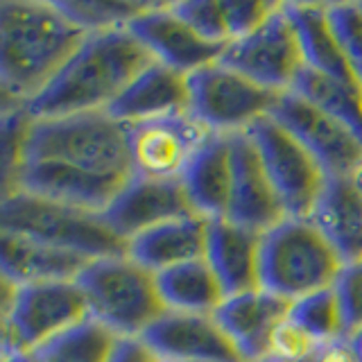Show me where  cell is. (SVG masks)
<instances>
[{
  "label": "cell",
  "mask_w": 362,
  "mask_h": 362,
  "mask_svg": "<svg viewBox=\"0 0 362 362\" xmlns=\"http://www.w3.org/2000/svg\"><path fill=\"white\" fill-rule=\"evenodd\" d=\"M292 90L303 95L322 111L331 113L333 118L342 120L346 127H351L362 139V90L360 88L335 82V79L317 71H310V68L305 66L299 79L294 82Z\"/></svg>",
  "instance_id": "29"
},
{
  "label": "cell",
  "mask_w": 362,
  "mask_h": 362,
  "mask_svg": "<svg viewBox=\"0 0 362 362\" xmlns=\"http://www.w3.org/2000/svg\"><path fill=\"white\" fill-rule=\"evenodd\" d=\"M349 179H351V181H354V186H356V188H358V190L362 192V165H360V168H358V170H356V173H354V175H351Z\"/></svg>",
  "instance_id": "38"
},
{
  "label": "cell",
  "mask_w": 362,
  "mask_h": 362,
  "mask_svg": "<svg viewBox=\"0 0 362 362\" xmlns=\"http://www.w3.org/2000/svg\"><path fill=\"white\" fill-rule=\"evenodd\" d=\"M62 9L79 23L88 34L105 30H127L145 11L158 3H120V0H77V3H59Z\"/></svg>",
  "instance_id": "31"
},
{
  "label": "cell",
  "mask_w": 362,
  "mask_h": 362,
  "mask_svg": "<svg viewBox=\"0 0 362 362\" xmlns=\"http://www.w3.org/2000/svg\"><path fill=\"white\" fill-rule=\"evenodd\" d=\"M141 337L175 362H245L213 315L165 313Z\"/></svg>",
  "instance_id": "17"
},
{
  "label": "cell",
  "mask_w": 362,
  "mask_h": 362,
  "mask_svg": "<svg viewBox=\"0 0 362 362\" xmlns=\"http://www.w3.org/2000/svg\"><path fill=\"white\" fill-rule=\"evenodd\" d=\"M111 362H175V360L158 354L143 337H120Z\"/></svg>",
  "instance_id": "35"
},
{
  "label": "cell",
  "mask_w": 362,
  "mask_h": 362,
  "mask_svg": "<svg viewBox=\"0 0 362 362\" xmlns=\"http://www.w3.org/2000/svg\"><path fill=\"white\" fill-rule=\"evenodd\" d=\"M88 32L59 3L5 0L0 3V84L25 105L37 98L73 59Z\"/></svg>",
  "instance_id": "1"
},
{
  "label": "cell",
  "mask_w": 362,
  "mask_h": 362,
  "mask_svg": "<svg viewBox=\"0 0 362 362\" xmlns=\"http://www.w3.org/2000/svg\"><path fill=\"white\" fill-rule=\"evenodd\" d=\"M14 181L16 186L11 190H23L93 213H105L120 190L129 184L127 177H102L54 161H23Z\"/></svg>",
  "instance_id": "15"
},
{
  "label": "cell",
  "mask_w": 362,
  "mask_h": 362,
  "mask_svg": "<svg viewBox=\"0 0 362 362\" xmlns=\"http://www.w3.org/2000/svg\"><path fill=\"white\" fill-rule=\"evenodd\" d=\"M324 342L315 339L303 326H299L297 322L288 315L283 320L274 333H272L269 339V351L265 360H274V362H301L305 358H310L317 349H320Z\"/></svg>",
  "instance_id": "33"
},
{
  "label": "cell",
  "mask_w": 362,
  "mask_h": 362,
  "mask_svg": "<svg viewBox=\"0 0 362 362\" xmlns=\"http://www.w3.org/2000/svg\"><path fill=\"white\" fill-rule=\"evenodd\" d=\"M0 229L30 240L86 256H124L129 243L107 224L105 215L11 190L0 204Z\"/></svg>",
  "instance_id": "4"
},
{
  "label": "cell",
  "mask_w": 362,
  "mask_h": 362,
  "mask_svg": "<svg viewBox=\"0 0 362 362\" xmlns=\"http://www.w3.org/2000/svg\"><path fill=\"white\" fill-rule=\"evenodd\" d=\"M23 161H54L102 177L132 179L127 127L109 111L32 120L23 141Z\"/></svg>",
  "instance_id": "3"
},
{
  "label": "cell",
  "mask_w": 362,
  "mask_h": 362,
  "mask_svg": "<svg viewBox=\"0 0 362 362\" xmlns=\"http://www.w3.org/2000/svg\"><path fill=\"white\" fill-rule=\"evenodd\" d=\"M150 64L152 54L129 30L90 32L59 75L21 107L32 120L109 111Z\"/></svg>",
  "instance_id": "2"
},
{
  "label": "cell",
  "mask_w": 362,
  "mask_h": 362,
  "mask_svg": "<svg viewBox=\"0 0 362 362\" xmlns=\"http://www.w3.org/2000/svg\"><path fill=\"white\" fill-rule=\"evenodd\" d=\"M308 220L344 265L362 260V192L349 177H328Z\"/></svg>",
  "instance_id": "23"
},
{
  "label": "cell",
  "mask_w": 362,
  "mask_h": 362,
  "mask_svg": "<svg viewBox=\"0 0 362 362\" xmlns=\"http://www.w3.org/2000/svg\"><path fill=\"white\" fill-rule=\"evenodd\" d=\"M118 342L120 337L111 328L90 317L39 349L32 358L34 362H111Z\"/></svg>",
  "instance_id": "28"
},
{
  "label": "cell",
  "mask_w": 362,
  "mask_h": 362,
  "mask_svg": "<svg viewBox=\"0 0 362 362\" xmlns=\"http://www.w3.org/2000/svg\"><path fill=\"white\" fill-rule=\"evenodd\" d=\"M297 28L305 66L326 77L362 90V82L351 68L346 52L328 18V3H283Z\"/></svg>",
  "instance_id": "25"
},
{
  "label": "cell",
  "mask_w": 362,
  "mask_h": 362,
  "mask_svg": "<svg viewBox=\"0 0 362 362\" xmlns=\"http://www.w3.org/2000/svg\"><path fill=\"white\" fill-rule=\"evenodd\" d=\"M342 258L310 220L286 218L260 238V288L297 301L335 288Z\"/></svg>",
  "instance_id": "6"
},
{
  "label": "cell",
  "mask_w": 362,
  "mask_h": 362,
  "mask_svg": "<svg viewBox=\"0 0 362 362\" xmlns=\"http://www.w3.org/2000/svg\"><path fill=\"white\" fill-rule=\"evenodd\" d=\"M335 292L342 305L346 335H354L362 328V260L344 265L335 283Z\"/></svg>",
  "instance_id": "34"
},
{
  "label": "cell",
  "mask_w": 362,
  "mask_h": 362,
  "mask_svg": "<svg viewBox=\"0 0 362 362\" xmlns=\"http://www.w3.org/2000/svg\"><path fill=\"white\" fill-rule=\"evenodd\" d=\"M127 143L132 177L177 181L184 177L192 156L213 134L190 111L129 122Z\"/></svg>",
  "instance_id": "11"
},
{
  "label": "cell",
  "mask_w": 362,
  "mask_h": 362,
  "mask_svg": "<svg viewBox=\"0 0 362 362\" xmlns=\"http://www.w3.org/2000/svg\"><path fill=\"white\" fill-rule=\"evenodd\" d=\"M0 263H3V279L21 288L50 281H75L90 263V258L3 231Z\"/></svg>",
  "instance_id": "22"
},
{
  "label": "cell",
  "mask_w": 362,
  "mask_h": 362,
  "mask_svg": "<svg viewBox=\"0 0 362 362\" xmlns=\"http://www.w3.org/2000/svg\"><path fill=\"white\" fill-rule=\"evenodd\" d=\"M260 238L226 218L209 220L206 260L226 297L260 288Z\"/></svg>",
  "instance_id": "19"
},
{
  "label": "cell",
  "mask_w": 362,
  "mask_h": 362,
  "mask_svg": "<svg viewBox=\"0 0 362 362\" xmlns=\"http://www.w3.org/2000/svg\"><path fill=\"white\" fill-rule=\"evenodd\" d=\"M188 88L190 113L215 134L247 132L254 122L272 116L283 95L222 64L188 75Z\"/></svg>",
  "instance_id": "8"
},
{
  "label": "cell",
  "mask_w": 362,
  "mask_h": 362,
  "mask_svg": "<svg viewBox=\"0 0 362 362\" xmlns=\"http://www.w3.org/2000/svg\"><path fill=\"white\" fill-rule=\"evenodd\" d=\"M102 215L111 229L129 243L132 238L163 222L195 215V209L181 179L156 181L132 177L129 184L120 190V195Z\"/></svg>",
  "instance_id": "16"
},
{
  "label": "cell",
  "mask_w": 362,
  "mask_h": 362,
  "mask_svg": "<svg viewBox=\"0 0 362 362\" xmlns=\"http://www.w3.org/2000/svg\"><path fill=\"white\" fill-rule=\"evenodd\" d=\"M231 134H211L186 168L181 184L197 215L226 218L231 199Z\"/></svg>",
  "instance_id": "24"
},
{
  "label": "cell",
  "mask_w": 362,
  "mask_h": 362,
  "mask_svg": "<svg viewBox=\"0 0 362 362\" xmlns=\"http://www.w3.org/2000/svg\"><path fill=\"white\" fill-rule=\"evenodd\" d=\"M290 317L320 342H331V339L346 335L342 305H339L335 288L320 290L303 299L292 301Z\"/></svg>",
  "instance_id": "30"
},
{
  "label": "cell",
  "mask_w": 362,
  "mask_h": 362,
  "mask_svg": "<svg viewBox=\"0 0 362 362\" xmlns=\"http://www.w3.org/2000/svg\"><path fill=\"white\" fill-rule=\"evenodd\" d=\"M263 362H274V360H263ZM301 362H360V358L351 337L344 335L331 339V342H324L310 358H305Z\"/></svg>",
  "instance_id": "36"
},
{
  "label": "cell",
  "mask_w": 362,
  "mask_h": 362,
  "mask_svg": "<svg viewBox=\"0 0 362 362\" xmlns=\"http://www.w3.org/2000/svg\"><path fill=\"white\" fill-rule=\"evenodd\" d=\"M288 218L308 220L326 188L328 175L317 158L272 116L247 129Z\"/></svg>",
  "instance_id": "9"
},
{
  "label": "cell",
  "mask_w": 362,
  "mask_h": 362,
  "mask_svg": "<svg viewBox=\"0 0 362 362\" xmlns=\"http://www.w3.org/2000/svg\"><path fill=\"white\" fill-rule=\"evenodd\" d=\"M3 358L32 356L59 335L90 320L88 301L77 281L11 286L5 281Z\"/></svg>",
  "instance_id": "7"
},
{
  "label": "cell",
  "mask_w": 362,
  "mask_h": 362,
  "mask_svg": "<svg viewBox=\"0 0 362 362\" xmlns=\"http://www.w3.org/2000/svg\"><path fill=\"white\" fill-rule=\"evenodd\" d=\"M328 18L362 82V3H328Z\"/></svg>",
  "instance_id": "32"
},
{
  "label": "cell",
  "mask_w": 362,
  "mask_h": 362,
  "mask_svg": "<svg viewBox=\"0 0 362 362\" xmlns=\"http://www.w3.org/2000/svg\"><path fill=\"white\" fill-rule=\"evenodd\" d=\"M292 310V301L263 288L226 297L213 313L245 362H263L269 351L274 328Z\"/></svg>",
  "instance_id": "18"
},
{
  "label": "cell",
  "mask_w": 362,
  "mask_h": 362,
  "mask_svg": "<svg viewBox=\"0 0 362 362\" xmlns=\"http://www.w3.org/2000/svg\"><path fill=\"white\" fill-rule=\"evenodd\" d=\"M279 3L265 0H188V3H173L177 14L188 21L204 39L213 43L231 45L238 39L247 37L263 23Z\"/></svg>",
  "instance_id": "26"
},
{
  "label": "cell",
  "mask_w": 362,
  "mask_h": 362,
  "mask_svg": "<svg viewBox=\"0 0 362 362\" xmlns=\"http://www.w3.org/2000/svg\"><path fill=\"white\" fill-rule=\"evenodd\" d=\"M272 118L317 158L328 177H351L362 165L360 136L294 90H286L279 98Z\"/></svg>",
  "instance_id": "12"
},
{
  "label": "cell",
  "mask_w": 362,
  "mask_h": 362,
  "mask_svg": "<svg viewBox=\"0 0 362 362\" xmlns=\"http://www.w3.org/2000/svg\"><path fill=\"white\" fill-rule=\"evenodd\" d=\"M75 281L90 317L118 337H141L168 313L156 274L127 254L90 260Z\"/></svg>",
  "instance_id": "5"
},
{
  "label": "cell",
  "mask_w": 362,
  "mask_h": 362,
  "mask_svg": "<svg viewBox=\"0 0 362 362\" xmlns=\"http://www.w3.org/2000/svg\"><path fill=\"white\" fill-rule=\"evenodd\" d=\"M190 111L188 75L173 71L163 64H150L124 88V93L109 107L118 122H141Z\"/></svg>",
  "instance_id": "20"
},
{
  "label": "cell",
  "mask_w": 362,
  "mask_h": 362,
  "mask_svg": "<svg viewBox=\"0 0 362 362\" xmlns=\"http://www.w3.org/2000/svg\"><path fill=\"white\" fill-rule=\"evenodd\" d=\"M231 199L226 220L265 233L288 218L247 132L231 134Z\"/></svg>",
  "instance_id": "14"
},
{
  "label": "cell",
  "mask_w": 362,
  "mask_h": 362,
  "mask_svg": "<svg viewBox=\"0 0 362 362\" xmlns=\"http://www.w3.org/2000/svg\"><path fill=\"white\" fill-rule=\"evenodd\" d=\"M349 337H351V342H354V346L358 351V358L362 362V328H360V331H356L354 335H349Z\"/></svg>",
  "instance_id": "37"
},
{
  "label": "cell",
  "mask_w": 362,
  "mask_h": 362,
  "mask_svg": "<svg viewBox=\"0 0 362 362\" xmlns=\"http://www.w3.org/2000/svg\"><path fill=\"white\" fill-rule=\"evenodd\" d=\"M209 220L202 215H186L147 229L129 240V252L136 263H141L154 274L165 269L206 258Z\"/></svg>",
  "instance_id": "21"
},
{
  "label": "cell",
  "mask_w": 362,
  "mask_h": 362,
  "mask_svg": "<svg viewBox=\"0 0 362 362\" xmlns=\"http://www.w3.org/2000/svg\"><path fill=\"white\" fill-rule=\"evenodd\" d=\"M141 45L152 54V59L173 71L192 75L202 68L220 64L229 45L213 43L181 18L173 9V3L152 7L127 28Z\"/></svg>",
  "instance_id": "13"
},
{
  "label": "cell",
  "mask_w": 362,
  "mask_h": 362,
  "mask_svg": "<svg viewBox=\"0 0 362 362\" xmlns=\"http://www.w3.org/2000/svg\"><path fill=\"white\" fill-rule=\"evenodd\" d=\"M220 64L265 88L279 93L292 90L305 68V59L297 28L286 11V5L279 3L254 32L231 43Z\"/></svg>",
  "instance_id": "10"
},
{
  "label": "cell",
  "mask_w": 362,
  "mask_h": 362,
  "mask_svg": "<svg viewBox=\"0 0 362 362\" xmlns=\"http://www.w3.org/2000/svg\"><path fill=\"white\" fill-rule=\"evenodd\" d=\"M156 281L168 313L213 315L226 299L206 258L165 269L156 274Z\"/></svg>",
  "instance_id": "27"
}]
</instances>
